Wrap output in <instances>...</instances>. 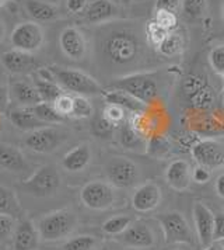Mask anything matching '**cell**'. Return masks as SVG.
Returning <instances> with one entry per match:
<instances>
[{
    "label": "cell",
    "mask_w": 224,
    "mask_h": 250,
    "mask_svg": "<svg viewBox=\"0 0 224 250\" xmlns=\"http://www.w3.org/2000/svg\"><path fill=\"white\" fill-rule=\"evenodd\" d=\"M76 215L69 209H57L46 214L38 222L39 236L45 242H55L67 238L76 228Z\"/></svg>",
    "instance_id": "3957f363"
},
{
    "label": "cell",
    "mask_w": 224,
    "mask_h": 250,
    "mask_svg": "<svg viewBox=\"0 0 224 250\" xmlns=\"http://www.w3.org/2000/svg\"><path fill=\"white\" fill-rule=\"evenodd\" d=\"M206 86H209L207 76L203 75V73H199V72L189 73L182 79V91L188 97H190L195 93H198L202 89H205Z\"/></svg>",
    "instance_id": "4dcf8cb0"
},
{
    "label": "cell",
    "mask_w": 224,
    "mask_h": 250,
    "mask_svg": "<svg viewBox=\"0 0 224 250\" xmlns=\"http://www.w3.org/2000/svg\"><path fill=\"white\" fill-rule=\"evenodd\" d=\"M80 200L90 209H97V211L108 209L115 201L113 187L110 183L101 182V180L90 182L81 188Z\"/></svg>",
    "instance_id": "ba28073f"
},
{
    "label": "cell",
    "mask_w": 224,
    "mask_h": 250,
    "mask_svg": "<svg viewBox=\"0 0 224 250\" xmlns=\"http://www.w3.org/2000/svg\"><path fill=\"white\" fill-rule=\"evenodd\" d=\"M14 218L4 214H0V240H6L14 232Z\"/></svg>",
    "instance_id": "7bdbcfd3"
},
{
    "label": "cell",
    "mask_w": 224,
    "mask_h": 250,
    "mask_svg": "<svg viewBox=\"0 0 224 250\" xmlns=\"http://www.w3.org/2000/svg\"><path fill=\"white\" fill-rule=\"evenodd\" d=\"M222 78H223V83H224V73H223V75H222Z\"/></svg>",
    "instance_id": "680465c9"
},
{
    "label": "cell",
    "mask_w": 224,
    "mask_h": 250,
    "mask_svg": "<svg viewBox=\"0 0 224 250\" xmlns=\"http://www.w3.org/2000/svg\"><path fill=\"white\" fill-rule=\"evenodd\" d=\"M105 171L110 184L116 188H131L136 186L140 179V171L137 165L123 156L112 158L107 163Z\"/></svg>",
    "instance_id": "8992f818"
},
{
    "label": "cell",
    "mask_w": 224,
    "mask_h": 250,
    "mask_svg": "<svg viewBox=\"0 0 224 250\" xmlns=\"http://www.w3.org/2000/svg\"><path fill=\"white\" fill-rule=\"evenodd\" d=\"M214 240H223L224 239V214L220 212L214 216Z\"/></svg>",
    "instance_id": "7dc6e473"
},
{
    "label": "cell",
    "mask_w": 224,
    "mask_h": 250,
    "mask_svg": "<svg viewBox=\"0 0 224 250\" xmlns=\"http://www.w3.org/2000/svg\"><path fill=\"white\" fill-rule=\"evenodd\" d=\"M25 10L35 21H52L59 17V10L55 6L41 0H27Z\"/></svg>",
    "instance_id": "d4e9b609"
},
{
    "label": "cell",
    "mask_w": 224,
    "mask_h": 250,
    "mask_svg": "<svg viewBox=\"0 0 224 250\" xmlns=\"http://www.w3.org/2000/svg\"><path fill=\"white\" fill-rule=\"evenodd\" d=\"M163 233H164V240L166 243H187L192 245L193 243V235L190 227L188 225L185 216L178 211H169L164 212L157 216Z\"/></svg>",
    "instance_id": "52a82bcc"
},
{
    "label": "cell",
    "mask_w": 224,
    "mask_h": 250,
    "mask_svg": "<svg viewBox=\"0 0 224 250\" xmlns=\"http://www.w3.org/2000/svg\"><path fill=\"white\" fill-rule=\"evenodd\" d=\"M44 31L37 23L25 21L14 27L11 31L10 42L16 49L24 52H35L44 44Z\"/></svg>",
    "instance_id": "9c48e42d"
},
{
    "label": "cell",
    "mask_w": 224,
    "mask_h": 250,
    "mask_svg": "<svg viewBox=\"0 0 224 250\" xmlns=\"http://www.w3.org/2000/svg\"><path fill=\"white\" fill-rule=\"evenodd\" d=\"M49 70L52 72L56 83L65 90L78 96H95L104 93V89L98 84V82L84 72L59 66H51Z\"/></svg>",
    "instance_id": "7a4b0ae2"
},
{
    "label": "cell",
    "mask_w": 224,
    "mask_h": 250,
    "mask_svg": "<svg viewBox=\"0 0 224 250\" xmlns=\"http://www.w3.org/2000/svg\"><path fill=\"white\" fill-rule=\"evenodd\" d=\"M1 63L6 70L14 75H22L28 73L34 68L38 66V62L34 59V57L30 52H24L20 49L13 48L10 51H6L1 54Z\"/></svg>",
    "instance_id": "2e32d148"
},
{
    "label": "cell",
    "mask_w": 224,
    "mask_h": 250,
    "mask_svg": "<svg viewBox=\"0 0 224 250\" xmlns=\"http://www.w3.org/2000/svg\"><path fill=\"white\" fill-rule=\"evenodd\" d=\"M10 97L21 107H34L38 103L42 102L35 84H31L24 80H17L11 84Z\"/></svg>",
    "instance_id": "603a6c76"
},
{
    "label": "cell",
    "mask_w": 224,
    "mask_h": 250,
    "mask_svg": "<svg viewBox=\"0 0 224 250\" xmlns=\"http://www.w3.org/2000/svg\"><path fill=\"white\" fill-rule=\"evenodd\" d=\"M122 1V4H131L132 3V0H121Z\"/></svg>",
    "instance_id": "11a10c76"
},
{
    "label": "cell",
    "mask_w": 224,
    "mask_h": 250,
    "mask_svg": "<svg viewBox=\"0 0 224 250\" xmlns=\"http://www.w3.org/2000/svg\"><path fill=\"white\" fill-rule=\"evenodd\" d=\"M140 40L129 30H113L102 42V52L107 59L118 66L131 65L140 55Z\"/></svg>",
    "instance_id": "6da1fadb"
},
{
    "label": "cell",
    "mask_w": 224,
    "mask_h": 250,
    "mask_svg": "<svg viewBox=\"0 0 224 250\" xmlns=\"http://www.w3.org/2000/svg\"><path fill=\"white\" fill-rule=\"evenodd\" d=\"M147 153L154 156V158H164L167 156L171 145H169V141L167 138L161 137V135H154L147 141Z\"/></svg>",
    "instance_id": "d590c367"
},
{
    "label": "cell",
    "mask_w": 224,
    "mask_h": 250,
    "mask_svg": "<svg viewBox=\"0 0 224 250\" xmlns=\"http://www.w3.org/2000/svg\"><path fill=\"white\" fill-rule=\"evenodd\" d=\"M10 104V89L0 83V111H6Z\"/></svg>",
    "instance_id": "681fc988"
},
{
    "label": "cell",
    "mask_w": 224,
    "mask_h": 250,
    "mask_svg": "<svg viewBox=\"0 0 224 250\" xmlns=\"http://www.w3.org/2000/svg\"><path fill=\"white\" fill-rule=\"evenodd\" d=\"M65 138L66 135L62 131L52 126H42L31 131L24 139V144L37 153H51L62 145Z\"/></svg>",
    "instance_id": "30bf717a"
},
{
    "label": "cell",
    "mask_w": 224,
    "mask_h": 250,
    "mask_svg": "<svg viewBox=\"0 0 224 250\" xmlns=\"http://www.w3.org/2000/svg\"><path fill=\"white\" fill-rule=\"evenodd\" d=\"M6 1H7V0H0V7H1V6H4V4H6Z\"/></svg>",
    "instance_id": "9f6ffc18"
},
{
    "label": "cell",
    "mask_w": 224,
    "mask_h": 250,
    "mask_svg": "<svg viewBox=\"0 0 224 250\" xmlns=\"http://www.w3.org/2000/svg\"><path fill=\"white\" fill-rule=\"evenodd\" d=\"M9 118H10L11 124L21 131H30L31 132L34 129L46 126V124H44L35 115L33 107H17L9 113Z\"/></svg>",
    "instance_id": "cb8c5ba5"
},
{
    "label": "cell",
    "mask_w": 224,
    "mask_h": 250,
    "mask_svg": "<svg viewBox=\"0 0 224 250\" xmlns=\"http://www.w3.org/2000/svg\"><path fill=\"white\" fill-rule=\"evenodd\" d=\"M33 110L34 113H35V115H37L44 124H60V123H63L65 118H66V117H63L62 114L56 110L54 103H38L37 105H34Z\"/></svg>",
    "instance_id": "f1b7e54d"
},
{
    "label": "cell",
    "mask_w": 224,
    "mask_h": 250,
    "mask_svg": "<svg viewBox=\"0 0 224 250\" xmlns=\"http://www.w3.org/2000/svg\"><path fill=\"white\" fill-rule=\"evenodd\" d=\"M0 214L17 218L22 214V208L16 193L4 186H0Z\"/></svg>",
    "instance_id": "4316f807"
},
{
    "label": "cell",
    "mask_w": 224,
    "mask_h": 250,
    "mask_svg": "<svg viewBox=\"0 0 224 250\" xmlns=\"http://www.w3.org/2000/svg\"><path fill=\"white\" fill-rule=\"evenodd\" d=\"M220 100H222V104H223L224 107V89L222 90V93H220Z\"/></svg>",
    "instance_id": "f5cc1de1"
},
{
    "label": "cell",
    "mask_w": 224,
    "mask_h": 250,
    "mask_svg": "<svg viewBox=\"0 0 224 250\" xmlns=\"http://www.w3.org/2000/svg\"><path fill=\"white\" fill-rule=\"evenodd\" d=\"M59 45L63 54L72 61H80L86 55L87 44L84 35L78 31L75 27H67L65 28L60 37H59Z\"/></svg>",
    "instance_id": "4fadbf2b"
},
{
    "label": "cell",
    "mask_w": 224,
    "mask_h": 250,
    "mask_svg": "<svg viewBox=\"0 0 224 250\" xmlns=\"http://www.w3.org/2000/svg\"><path fill=\"white\" fill-rule=\"evenodd\" d=\"M0 166L13 173L28 170V163L19 148L0 142Z\"/></svg>",
    "instance_id": "44dd1931"
},
{
    "label": "cell",
    "mask_w": 224,
    "mask_h": 250,
    "mask_svg": "<svg viewBox=\"0 0 224 250\" xmlns=\"http://www.w3.org/2000/svg\"><path fill=\"white\" fill-rule=\"evenodd\" d=\"M54 104H55L56 110L63 117H70L72 110H73V96H69V94L63 93Z\"/></svg>",
    "instance_id": "ee69618b"
},
{
    "label": "cell",
    "mask_w": 224,
    "mask_h": 250,
    "mask_svg": "<svg viewBox=\"0 0 224 250\" xmlns=\"http://www.w3.org/2000/svg\"><path fill=\"white\" fill-rule=\"evenodd\" d=\"M90 160H91V149L89 144H80L63 156L62 166L65 170L70 173H77V171H83L89 166Z\"/></svg>",
    "instance_id": "7402d4cb"
},
{
    "label": "cell",
    "mask_w": 224,
    "mask_h": 250,
    "mask_svg": "<svg viewBox=\"0 0 224 250\" xmlns=\"http://www.w3.org/2000/svg\"><path fill=\"white\" fill-rule=\"evenodd\" d=\"M223 19H224V7H223Z\"/></svg>",
    "instance_id": "91938a15"
},
{
    "label": "cell",
    "mask_w": 224,
    "mask_h": 250,
    "mask_svg": "<svg viewBox=\"0 0 224 250\" xmlns=\"http://www.w3.org/2000/svg\"><path fill=\"white\" fill-rule=\"evenodd\" d=\"M209 62L212 69L219 73L223 75L224 73V45H219L216 48H213L209 54Z\"/></svg>",
    "instance_id": "60d3db41"
},
{
    "label": "cell",
    "mask_w": 224,
    "mask_h": 250,
    "mask_svg": "<svg viewBox=\"0 0 224 250\" xmlns=\"http://www.w3.org/2000/svg\"><path fill=\"white\" fill-rule=\"evenodd\" d=\"M154 20L160 24L164 30H167L168 33H172L177 27H178V17L174 12H168V10H156Z\"/></svg>",
    "instance_id": "ab89813d"
},
{
    "label": "cell",
    "mask_w": 224,
    "mask_h": 250,
    "mask_svg": "<svg viewBox=\"0 0 224 250\" xmlns=\"http://www.w3.org/2000/svg\"><path fill=\"white\" fill-rule=\"evenodd\" d=\"M104 115L111 121L112 124L115 125H121L125 121V115H126V111L118 107V105H113V104H108L104 110Z\"/></svg>",
    "instance_id": "b9f144b4"
},
{
    "label": "cell",
    "mask_w": 224,
    "mask_h": 250,
    "mask_svg": "<svg viewBox=\"0 0 224 250\" xmlns=\"http://www.w3.org/2000/svg\"><path fill=\"white\" fill-rule=\"evenodd\" d=\"M184 48H185V41H184L182 34L172 31V33H168L163 44L158 46V52L163 57H177L179 54H182Z\"/></svg>",
    "instance_id": "f546056e"
},
{
    "label": "cell",
    "mask_w": 224,
    "mask_h": 250,
    "mask_svg": "<svg viewBox=\"0 0 224 250\" xmlns=\"http://www.w3.org/2000/svg\"><path fill=\"white\" fill-rule=\"evenodd\" d=\"M4 35H6V30H4V25H3V23L0 21V42L4 40Z\"/></svg>",
    "instance_id": "816d5d0a"
},
{
    "label": "cell",
    "mask_w": 224,
    "mask_h": 250,
    "mask_svg": "<svg viewBox=\"0 0 224 250\" xmlns=\"http://www.w3.org/2000/svg\"><path fill=\"white\" fill-rule=\"evenodd\" d=\"M167 35V30H164L160 24L157 23L154 19L150 20L149 23L146 24V37H147L149 44L153 46V48L158 49V46L163 44V41L166 40Z\"/></svg>",
    "instance_id": "e575fe53"
},
{
    "label": "cell",
    "mask_w": 224,
    "mask_h": 250,
    "mask_svg": "<svg viewBox=\"0 0 224 250\" xmlns=\"http://www.w3.org/2000/svg\"><path fill=\"white\" fill-rule=\"evenodd\" d=\"M161 201V190L156 183L149 182L136 188L132 197V205L137 212H149L156 209Z\"/></svg>",
    "instance_id": "9a60e30c"
},
{
    "label": "cell",
    "mask_w": 224,
    "mask_h": 250,
    "mask_svg": "<svg viewBox=\"0 0 224 250\" xmlns=\"http://www.w3.org/2000/svg\"><path fill=\"white\" fill-rule=\"evenodd\" d=\"M214 188H216V193L219 194V197L224 198V174H220V176L217 177Z\"/></svg>",
    "instance_id": "f907efd6"
},
{
    "label": "cell",
    "mask_w": 224,
    "mask_h": 250,
    "mask_svg": "<svg viewBox=\"0 0 224 250\" xmlns=\"http://www.w3.org/2000/svg\"><path fill=\"white\" fill-rule=\"evenodd\" d=\"M205 250H217V248H216V246H213V245H210V246H207Z\"/></svg>",
    "instance_id": "db71d44e"
},
{
    "label": "cell",
    "mask_w": 224,
    "mask_h": 250,
    "mask_svg": "<svg viewBox=\"0 0 224 250\" xmlns=\"http://www.w3.org/2000/svg\"><path fill=\"white\" fill-rule=\"evenodd\" d=\"M34 84H35L37 90L39 93L42 102L55 103L65 93V89L62 86H59L55 80H45L38 78L34 82Z\"/></svg>",
    "instance_id": "83f0119b"
},
{
    "label": "cell",
    "mask_w": 224,
    "mask_h": 250,
    "mask_svg": "<svg viewBox=\"0 0 224 250\" xmlns=\"http://www.w3.org/2000/svg\"><path fill=\"white\" fill-rule=\"evenodd\" d=\"M87 6H89V0H66L67 10L73 14L86 10Z\"/></svg>",
    "instance_id": "c3c4849f"
},
{
    "label": "cell",
    "mask_w": 224,
    "mask_h": 250,
    "mask_svg": "<svg viewBox=\"0 0 224 250\" xmlns=\"http://www.w3.org/2000/svg\"><path fill=\"white\" fill-rule=\"evenodd\" d=\"M97 250H110L107 246H102V248H100V249H97Z\"/></svg>",
    "instance_id": "6f0895ef"
},
{
    "label": "cell",
    "mask_w": 224,
    "mask_h": 250,
    "mask_svg": "<svg viewBox=\"0 0 224 250\" xmlns=\"http://www.w3.org/2000/svg\"><path fill=\"white\" fill-rule=\"evenodd\" d=\"M118 14V7L111 0H93L84 10V19L90 24H100L110 21Z\"/></svg>",
    "instance_id": "d6986e66"
},
{
    "label": "cell",
    "mask_w": 224,
    "mask_h": 250,
    "mask_svg": "<svg viewBox=\"0 0 224 250\" xmlns=\"http://www.w3.org/2000/svg\"><path fill=\"white\" fill-rule=\"evenodd\" d=\"M190 153L198 165L207 169L224 167V145L214 139H202L198 141L192 148Z\"/></svg>",
    "instance_id": "8fae6325"
},
{
    "label": "cell",
    "mask_w": 224,
    "mask_h": 250,
    "mask_svg": "<svg viewBox=\"0 0 224 250\" xmlns=\"http://www.w3.org/2000/svg\"><path fill=\"white\" fill-rule=\"evenodd\" d=\"M189 99V103L195 107V108H199V110H207L213 107L214 100H216V94L210 86H206L205 89H202L198 93L192 94Z\"/></svg>",
    "instance_id": "836d02e7"
},
{
    "label": "cell",
    "mask_w": 224,
    "mask_h": 250,
    "mask_svg": "<svg viewBox=\"0 0 224 250\" xmlns=\"http://www.w3.org/2000/svg\"><path fill=\"white\" fill-rule=\"evenodd\" d=\"M112 90H121L136 97L145 104L151 103L158 96V84L149 73H133L116 79L111 83Z\"/></svg>",
    "instance_id": "277c9868"
},
{
    "label": "cell",
    "mask_w": 224,
    "mask_h": 250,
    "mask_svg": "<svg viewBox=\"0 0 224 250\" xmlns=\"http://www.w3.org/2000/svg\"><path fill=\"white\" fill-rule=\"evenodd\" d=\"M119 236H121L119 238L121 242L125 246L133 248V249H146V248H151L154 245V235H153L151 229L142 221L132 222L131 227Z\"/></svg>",
    "instance_id": "5bb4252c"
},
{
    "label": "cell",
    "mask_w": 224,
    "mask_h": 250,
    "mask_svg": "<svg viewBox=\"0 0 224 250\" xmlns=\"http://www.w3.org/2000/svg\"><path fill=\"white\" fill-rule=\"evenodd\" d=\"M182 12L190 20L203 17L207 9V0H182Z\"/></svg>",
    "instance_id": "8d00e7d4"
},
{
    "label": "cell",
    "mask_w": 224,
    "mask_h": 250,
    "mask_svg": "<svg viewBox=\"0 0 224 250\" xmlns=\"http://www.w3.org/2000/svg\"><path fill=\"white\" fill-rule=\"evenodd\" d=\"M223 249H224V245H223Z\"/></svg>",
    "instance_id": "94428289"
},
{
    "label": "cell",
    "mask_w": 224,
    "mask_h": 250,
    "mask_svg": "<svg viewBox=\"0 0 224 250\" xmlns=\"http://www.w3.org/2000/svg\"><path fill=\"white\" fill-rule=\"evenodd\" d=\"M93 115V104L86 99V96H73V110L70 117L73 118H89Z\"/></svg>",
    "instance_id": "74e56055"
},
{
    "label": "cell",
    "mask_w": 224,
    "mask_h": 250,
    "mask_svg": "<svg viewBox=\"0 0 224 250\" xmlns=\"http://www.w3.org/2000/svg\"><path fill=\"white\" fill-rule=\"evenodd\" d=\"M192 215H193L196 233L201 243L206 248L210 246V243L214 240L213 235H214V216L216 215L202 203H196L193 205Z\"/></svg>",
    "instance_id": "7c38bea8"
},
{
    "label": "cell",
    "mask_w": 224,
    "mask_h": 250,
    "mask_svg": "<svg viewBox=\"0 0 224 250\" xmlns=\"http://www.w3.org/2000/svg\"><path fill=\"white\" fill-rule=\"evenodd\" d=\"M212 177V173H210V169L205 167V166H201L198 165L195 169H193V173H192V179L193 182L198 183V184H205L210 180Z\"/></svg>",
    "instance_id": "f6af8a7d"
},
{
    "label": "cell",
    "mask_w": 224,
    "mask_h": 250,
    "mask_svg": "<svg viewBox=\"0 0 224 250\" xmlns=\"http://www.w3.org/2000/svg\"><path fill=\"white\" fill-rule=\"evenodd\" d=\"M39 232L30 219L21 221L13 232V249L35 250L39 245Z\"/></svg>",
    "instance_id": "e0dca14e"
},
{
    "label": "cell",
    "mask_w": 224,
    "mask_h": 250,
    "mask_svg": "<svg viewBox=\"0 0 224 250\" xmlns=\"http://www.w3.org/2000/svg\"><path fill=\"white\" fill-rule=\"evenodd\" d=\"M104 99L107 104H113V105H118L123 108L126 113H132V114H143L147 108V104H145L143 102L137 100L136 97L125 93V91L121 90H110L102 93Z\"/></svg>",
    "instance_id": "ffe728a7"
},
{
    "label": "cell",
    "mask_w": 224,
    "mask_h": 250,
    "mask_svg": "<svg viewBox=\"0 0 224 250\" xmlns=\"http://www.w3.org/2000/svg\"><path fill=\"white\" fill-rule=\"evenodd\" d=\"M166 180L168 186L177 191H184L189 187L192 180L189 163L184 159H177L169 163L166 170Z\"/></svg>",
    "instance_id": "ac0fdd59"
},
{
    "label": "cell",
    "mask_w": 224,
    "mask_h": 250,
    "mask_svg": "<svg viewBox=\"0 0 224 250\" xmlns=\"http://www.w3.org/2000/svg\"><path fill=\"white\" fill-rule=\"evenodd\" d=\"M118 139L125 149L137 150L145 148V139L139 131H136L132 124H121L118 128Z\"/></svg>",
    "instance_id": "484cf974"
},
{
    "label": "cell",
    "mask_w": 224,
    "mask_h": 250,
    "mask_svg": "<svg viewBox=\"0 0 224 250\" xmlns=\"http://www.w3.org/2000/svg\"><path fill=\"white\" fill-rule=\"evenodd\" d=\"M132 218L128 215H116L107 219L102 224V232L107 235H122L131 227Z\"/></svg>",
    "instance_id": "1f68e13d"
},
{
    "label": "cell",
    "mask_w": 224,
    "mask_h": 250,
    "mask_svg": "<svg viewBox=\"0 0 224 250\" xmlns=\"http://www.w3.org/2000/svg\"><path fill=\"white\" fill-rule=\"evenodd\" d=\"M91 131L97 138L110 139L115 132V124H112L104 114H100V115L94 117L93 124H91Z\"/></svg>",
    "instance_id": "d6a6232c"
},
{
    "label": "cell",
    "mask_w": 224,
    "mask_h": 250,
    "mask_svg": "<svg viewBox=\"0 0 224 250\" xmlns=\"http://www.w3.org/2000/svg\"><path fill=\"white\" fill-rule=\"evenodd\" d=\"M182 6V0H157L156 10H168V12H177Z\"/></svg>",
    "instance_id": "bcb514c9"
},
{
    "label": "cell",
    "mask_w": 224,
    "mask_h": 250,
    "mask_svg": "<svg viewBox=\"0 0 224 250\" xmlns=\"http://www.w3.org/2000/svg\"><path fill=\"white\" fill-rule=\"evenodd\" d=\"M97 240L90 235H80L72 238L63 245V250H94Z\"/></svg>",
    "instance_id": "f35d334b"
},
{
    "label": "cell",
    "mask_w": 224,
    "mask_h": 250,
    "mask_svg": "<svg viewBox=\"0 0 224 250\" xmlns=\"http://www.w3.org/2000/svg\"><path fill=\"white\" fill-rule=\"evenodd\" d=\"M60 187V174L52 165H45L21 184V188L34 197H51Z\"/></svg>",
    "instance_id": "5b68a950"
}]
</instances>
